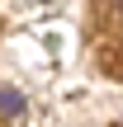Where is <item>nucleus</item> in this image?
Masks as SVG:
<instances>
[{
  "label": "nucleus",
  "instance_id": "nucleus-1",
  "mask_svg": "<svg viewBox=\"0 0 123 127\" xmlns=\"http://www.w3.org/2000/svg\"><path fill=\"white\" fill-rule=\"evenodd\" d=\"M0 113H5V118H19V113H24V94L0 90Z\"/></svg>",
  "mask_w": 123,
  "mask_h": 127
}]
</instances>
